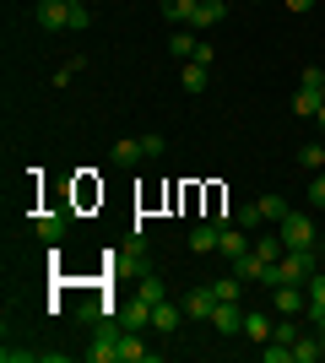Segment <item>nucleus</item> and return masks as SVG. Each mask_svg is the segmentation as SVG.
<instances>
[{
  "mask_svg": "<svg viewBox=\"0 0 325 363\" xmlns=\"http://www.w3.org/2000/svg\"><path fill=\"white\" fill-rule=\"evenodd\" d=\"M314 277V250H287L277 266H266V288H282V282H309Z\"/></svg>",
  "mask_w": 325,
  "mask_h": 363,
  "instance_id": "f257e3e1",
  "label": "nucleus"
},
{
  "mask_svg": "<svg viewBox=\"0 0 325 363\" xmlns=\"http://www.w3.org/2000/svg\"><path fill=\"white\" fill-rule=\"evenodd\" d=\"M277 233H282V244H287V250H314V223L304 212H287L277 223Z\"/></svg>",
  "mask_w": 325,
  "mask_h": 363,
  "instance_id": "f03ea898",
  "label": "nucleus"
},
{
  "mask_svg": "<svg viewBox=\"0 0 325 363\" xmlns=\"http://www.w3.org/2000/svg\"><path fill=\"white\" fill-rule=\"evenodd\" d=\"M71 6H76V0H38V6H33V22L44 33H65L71 28Z\"/></svg>",
  "mask_w": 325,
  "mask_h": 363,
  "instance_id": "7ed1b4c3",
  "label": "nucleus"
},
{
  "mask_svg": "<svg viewBox=\"0 0 325 363\" xmlns=\"http://www.w3.org/2000/svg\"><path fill=\"white\" fill-rule=\"evenodd\" d=\"M249 250H255V244L244 239V228H239V223H217V255H222V260H239V255H249Z\"/></svg>",
  "mask_w": 325,
  "mask_h": 363,
  "instance_id": "20e7f679",
  "label": "nucleus"
},
{
  "mask_svg": "<svg viewBox=\"0 0 325 363\" xmlns=\"http://www.w3.org/2000/svg\"><path fill=\"white\" fill-rule=\"evenodd\" d=\"M271 309H277V315H304V309H309L304 282H282V288H271Z\"/></svg>",
  "mask_w": 325,
  "mask_h": 363,
  "instance_id": "39448f33",
  "label": "nucleus"
},
{
  "mask_svg": "<svg viewBox=\"0 0 325 363\" xmlns=\"http://www.w3.org/2000/svg\"><path fill=\"white\" fill-rule=\"evenodd\" d=\"M81 358L87 363H120V325H114V331H98L93 347H81Z\"/></svg>",
  "mask_w": 325,
  "mask_h": 363,
  "instance_id": "423d86ee",
  "label": "nucleus"
},
{
  "mask_svg": "<svg viewBox=\"0 0 325 363\" xmlns=\"http://www.w3.org/2000/svg\"><path fill=\"white\" fill-rule=\"evenodd\" d=\"M157 347H147L141 342V331H130V325H120V363H152Z\"/></svg>",
  "mask_w": 325,
  "mask_h": 363,
  "instance_id": "0eeeda50",
  "label": "nucleus"
},
{
  "mask_svg": "<svg viewBox=\"0 0 325 363\" xmlns=\"http://www.w3.org/2000/svg\"><path fill=\"white\" fill-rule=\"evenodd\" d=\"M185 303H169V298H163V303H152V331H163V336H173V331H179V325H185Z\"/></svg>",
  "mask_w": 325,
  "mask_h": 363,
  "instance_id": "6e6552de",
  "label": "nucleus"
},
{
  "mask_svg": "<svg viewBox=\"0 0 325 363\" xmlns=\"http://www.w3.org/2000/svg\"><path fill=\"white\" fill-rule=\"evenodd\" d=\"M212 325H217L222 336H239V331H244V309H239V298L217 303V309H212Z\"/></svg>",
  "mask_w": 325,
  "mask_h": 363,
  "instance_id": "1a4fd4ad",
  "label": "nucleus"
},
{
  "mask_svg": "<svg viewBox=\"0 0 325 363\" xmlns=\"http://www.w3.org/2000/svg\"><path fill=\"white\" fill-rule=\"evenodd\" d=\"M65 228H71V217H60V212H44L38 223H33V233H38L44 244H60V239H65Z\"/></svg>",
  "mask_w": 325,
  "mask_h": 363,
  "instance_id": "9d476101",
  "label": "nucleus"
},
{
  "mask_svg": "<svg viewBox=\"0 0 325 363\" xmlns=\"http://www.w3.org/2000/svg\"><path fill=\"white\" fill-rule=\"evenodd\" d=\"M179 82H185V92H206L212 65H206V60H185V65H179Z\"/></svg>",
  "mask_w": 325,
  "mask_h": 363,
  "instance_id": "9b49d317",
  "label": "nucleus"
},
{
  "mask_svg": "<svg viewBox=\"0 0 325 363\" xmlns=\"http://www.w3.org/2000/svg\"><path fill=\"white\" fill-rule=\"evenodd\" d=\"M212 309H217V293H212V288L185 293V315H190V320H212Z\"/></svg>",
  "mask_w": 325,
  "mask_h": 363,
  "instance_id": "f8f14e48",
  "label": "nucleus"
},
{
  "mask_svg": "<svg viewBox=\"0 0 325 363\" xmlns=\"http://www.w3.org/2000/svg\"><path fill=\"white\" fill-rule=\"evenodd\" d=\"M320 358H325V336L320 331H309V336L293 342V363H320Z\"/></svg>",
  "mask_w": 325,
  "mask_h": 363,
  "instance_id": "ddd939ff",
  "label": "nucleus"
},
{
  "mask_svg": "<svg viewBox=\"0 0 325 363\" xmlns=\"http://www.w3.org/2000/svg\"><path fill=\"white\" fill-rule=\"evenodd\" d=\"M120 325H130V331H141V325H152V303H147V298H136V293H130V303H125Z\"/></svg>",
  "mask_w": 325,
  "mask_h": 363,
  "instance_id": "4468645a",
  "label": "nucleus"
},
{
  "mask_svg": "<svg viewBox=\"0 0 325 363\" xmlns=\"http://www.w3.org/2000/svg\"><path fill=\"white\" fill-rule=\"evenodd\" d=\"M195 49H201V38H195V28H185V33H173V38H169V55H173V60H179V65H185V60H195Z\"/></svg>",
  "mask_w": 325,
  "mask_h": 363,
  "instance_id": "2eb2a0df",
  "label": "nucleus"
},
{
  "mask_svg": "<svg viewBox=\"0 0 325 363\" xmlns=\"http://www.w3.org/2000/svg\"><path fill=\"white\" fill-rule=\"evenodd\" d=\"M233 266V277H244V282H266V260L249 250V255H239V260H228Z\"/></svg>",
  "mask_w": 325,
  "mask_h": 363,
  "instance_id": "dca6fc26",
  "label": "nucleus"
},
{
  "mask_svg": "<svg viewBox=\"0 0 325 363\" xmlns=\"http://www.w3.org/2000/svg\"><path fill=\"white\" fill-rule=\"evenodd\" d=\"M222 16H228V0H206L201 11L190 16V28H195V33H201V28H217V22H222Z\"/></svg>",
  "mask_w": 325,
  "mask_h": 363,
  "instance_id": "f3484780",
  "label": "nucleus"
},
{
  "mask_svg": "<svg viewBox=\"0 0 325 363\" xmlns=\"http://www.w3.org/2000/svg\"><path fill=\"white\" fill-rule=\"evenodd\" d=\"M255 255H261L266 266H277V260L287 255V244H282V233H277V228H271V233H266V239H255Z\"/></svg>",
  "mask_w": 325,
  "mask_h": 363,
  "instance_id": "a211bd4d",
  "label": "nucleus"
},
{
  "mask_svg": "<svg viewBox=\"0 0 325 363\" xmlns=\"http://www.w3.org/2000/svg\"><path fill=\"white\" fill-rule=\"evenodd\" d=\"M271 331H277L271 315H261V309H249V315H244V336H249V342H271Z\"/></svg>",
  "mask_w": 325,
  "mask_h": 363,
  "instance_id": "6ab92c4d",
  "label": "nucleus"
},
{
  "mask_svg": "<svg viewBox=\"0 0 325 363\" xmlns=\"http://www.w3.org/2000/svg\"><path fill=\"white\" fill-rule=\"evenodd\" d=\"M190 250H195V255H212L217 250V223H195L190 228Z\"/></svg>",
  "mask_w": 325,
  "mask_h": 363,
  "instance_id": "aec40b11",
  "label": "nucleus"
},
{
  "mask_svg": "<svg viewBox=\"0 0 325 363\" xmlns=\"http://www.w3.org/2000/svg\"><path fill=\"white\" fill-rule=\"evenodd\" d=\"M108 157H114V168H136L147 152H141V141H114V152H108Z\"/></svg>",
  "mask_w": 325,
  "mask_h": 363,
  "instance_id": "412c9836",
  "label": "nucleus"
},
{
  "mask_svg": "<svg viewBox=\"0 0 325 363\" xmlns=\"http://www.w3.org/2000/svg\"><path fill=\"white\" fill-rule=\"evenodd\" d=\"M136 298H147V303H163V298H169V288H163V277L141 272V282H136Z\"/></svg>",
  "mask_w": 325,
  "mask_h": 363,
  "instance_id": "4be33fe9",
  "label": "nucleus"
},
{
  "mask_svg": "<svg viewBox=\"0 0 325 363\" xmlns=\"http://www.w3.org/2000/svg\"><path fill=\"white\" fill-rule=\"evenodd\" d=\"M201 11V0H163V16H169V22H185L190 28V16Z\"/></svg>",
  "mask_w": 325,
  "mask_h": 363,
  "instance_id": "5701e85b",
  "label": "nucleus"
},
{
  "mask_svg": "<svg viewBox=\"0 0 325 363\" xmlns=\"http://www.w3.org/2000/svg\"><path fill=\"white\" fill-rule=\"evenodd\" d=\"M320 98H325V92H314V87H298V98H293V114L314 120V108H320Z\"/></svg>",
  "mask_w": 325,
  "mask_h": 363,
  "instance_id": "b1692460",
  "label": "nucleus"
},
{
  "mask_svg": "<svg viewBox=\"0 0 325 363\" xmlns=\"http://www.w3.org/2000/svg\"><path fill=\"white\" fill-rule=\"evenodd\" d=\"M255 206H261V217H266V223H271V228H277L282 217H287V201H282V196H261V201H255Z\"/></svg>",
  "mask_w": 325,
  "mask_h": 363,
  "instance_id": "393cba45",
  "label": "nucleus"
},
{
  "mask_svg": "<svg viewBox=\"0 0 325 363\" xmlns=\"http://www.w3.org/2000/svg\"><path fill=\"white\" fill-rule=\"evenodd\" d=\"M239 288H244V277H217V282H212V293H217V303H228V298H239Z\"/></svg>",
  "mask_w": 325,
  "mask_h": 363,
  "instance_id": "a878e982",
  "label": "nucleus"
},
{
  "mask_svg": "<svg viewBox=\"0 0 325 363\" xmlns=\"http://www.w3.org/2000/svg\"><path fill=\"white\" fill-rule=\"evenodd\" d=\"M298 163L309 168V174H325V147H320V141H309V147L298 152Z\"/></svg>",
  "mask_w": 325,
  "mask_h": 363,
  "instance_id": "bb28decb",
  "label": "nucleus"
},
{
  "mask_svg": "<svg viewBox=\"0 0 325 363\" xmlns=\"http://www.w3.org/2000/svg\"><path fill=\"white\" fill-rule=\"evenodd\" d=\"M304 293H309V315H320V309H325V277L314 272L309 282H304Z\"/></svg>",
  "mask_w": 325,
  "mask_h": 363,
  "instance_id": "cd10ccee",
  "label": "nucleus"
},
{
  "mask_svg": "<svg viewBox=\"0 0 325 363\" xmlns=\"http://www.w3.org/2000/svg\"><path fill=\"white\" fill-rule=\"evenodd\" d=\"M233 223H239V228H261L266 217H261V206H255V201H249V206H239V212H233Z\"/></svg>",
  "mask_w": 325,
  "mask_h": 363,
  "instance_id": "c85d7f7f",
  "label": "nucleus"
},
{
  "mask_svg": "<svg viewBox=\"0 0 325 363\" xmlns=\"http://www.w3.org/2000/svg\"><path fill=\"white\" fill-rule=\"evenodd\" d=\"M298 336H304V331H298L293 320H277V331H271V342H287V347H293Z\"/></svg>",
  "mask_w": 325,
  "mask_h": 363,
  "instance_id": "c756f323",
  "label": "nucleus"
},
{
  "mask_svg": "<svg viewBox=\"0 0 325 363\" xmlns=\"http://www.w3.org/2000/svg\"><path fill=\"white\" fill-rule=\"evenodd\" d=\"M141 152H147V157H163V152H169V141L157 136V130H147V136H141Z\"/></svg>",
  "mask_w": 325,
  "mask_h": 363,
  "instance_id": "7c9ffc66",
  "label": "nucleus"
},
{
  "mask_svg": "<svg viewBox=\"0 0 325 363\" xmlns=\"http://www.w3.org/2000/svg\"><path fill=\"white\" fill-rule=\"evenodd\" d=\"M87 22H93V11H87V6H81V0H76V6H71V33H81V28H87Z\"/></svg>",
  "mask_w": 325,
  "mask_h": 363,
  "instance_id": "2f4dec72",
  "label": "nucleus"
},
{
  "mask_svg": "<svg viewBox=\"0 0 325 363\" xmlns=\"http://www.w3.org/2000/svg\"><path fill=\"white\" fill-rule=\"evenodd\" d=\"M304 87H314V92H325V65H309V71H304Z\"/></svg>",
  "mask_w": 325,
  "mask_h": 363,
  "instance_id": "473e14b6",
  "label": "nucleus"
},
{
  "mask_svg": "<svg viewBox=\"0 0 325 363\" xmlns=\"http://www.w3.org/2000/svg\"><path fill=\"white\" fill-rule=\"evenodd\" d=\"M309 201L325 212V174H314V179H309Z\"/></svg>",
  "mask_w": 325,
  "mask_h": 363,
  "instance_id": "72a5a7b5",
  "label": "nucleus"
},
{
  "mask_svg": "<svg viewBox=\"0 0 325 363\" xmlns=\"http://www.w3.org/2000/svg\"><path fill=\"white\" fill-rule=\"evenodd\" d=\"M282 6H287V11H298V16H304V11H309V6H314V0H282Z\"/></svg>",
  "mask_w": 325,
  "mask_h": 363,
  "instance_id": "f704fd0d",
  "label": "nucleus"
},
{
  "mask_svg": "<svg viewBox=\"0 0 325 363\" xmlns=\"http://www.w3.org/2000/svg\"><path fill=\"white\" fill-rule=\"evenodd\" d=\"M314 120H320V130H325V98H320V108H314Z\"/></svg>",
  "mask_w": 325,
  "mask_h": 363,
  "instance_id": "c9c22d12",
  "label": "nucleus"
},
{
  "mask_svg": "<svg viewBox=\"0 0 325 363\" xmlns=\"http://www.w3.org/2000/svg\"><path fill=\"white\" fill-rule=\"evenodd\" d=\"M314 331H320V336H325V309H320V315H314Z\"/></svg>",
  "mask_w": 325,
  "mask_h": 363,
  "instance_id": "e433bc0d",
  "label": "nucleus"
},
{
  "mask_svg": "<svg viewBox=\"0 0 325 363\" xmlns=\"http://www.w3.org/2000/svg\"><path fill=\"white\" fill-rule=\"evenodd\" d=\"M320 260H325V239H320Z\"/></svg>",
  "mask_w": 325,
  "mask_h": 363,
  "instance_id": "4c0bfd02",
  "label": "nucleus"
},
{
  "mask_svg": "<svg viewBox=\"0 0 325 363\" xmlns=\"http://www.w3.org/2000/svg\"><path fill=\"white\" fill-rule=\"evenodd\" d=\"M320 147H325V141H320Z\"/></svg>",
  "mask_w": 325,
  "mask_h": 363,
  "instance_id": "58836bf2",
  "label": "nucleus"
}]
</instances>
